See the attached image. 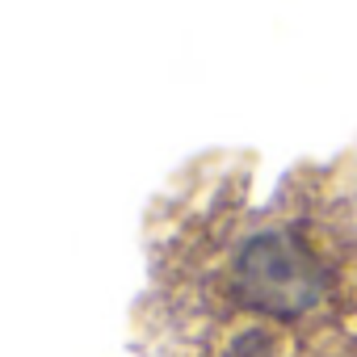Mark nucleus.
<instances>
[{"mask_svg":"<svg viewBox=\"0 0 357 357\" xmlns=\"http://www.w3.org/2000/svg\"><path fill=\"white\" fill-rule=\"evenodd\" d=\"M240 290L269 311H298L319 298V265L294 236H261L240 257Z\"/></svg>","mask_w":357,"mask_h":357,"instance_id":"obj_1","label":"nucleus"}]
</instances>
